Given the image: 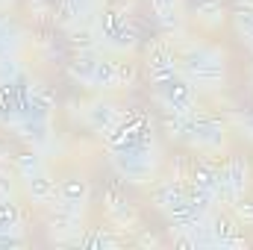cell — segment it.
Returning <instances> with one entry per match:
<instances>
[{"mask_svg":"<svg viewBox=\"0 0 253 250\" xmlns=\"http://www.w3.org/2000/svg\"><path fill=\"white\" fill-rule=\"evenodd\" d=\"M180 71L194 85V91H218L227 83V56L218 47L197 44L183 53Z\"/></svg>","mask_w":253,"mask_h":250,"instance_id":"6da1fadb","label":"cell"},{"mask_svg":"<svg viewBox=\"0 0 253 250\" xmlns=\"http://www.w3.org/2000/svg\"><path fill=\"white\" fill-rule=\"evenodd\" d=\"M112 153V168L124 177L126 183H150L156 177V168H159V144L153 138V132L147 129L135 144L121 147V150H109Z\"/></svg>","mask_w":253,"mask_h":250,"instance_id":"7a4b0ae2","label":"cell"},{"mask_svg":"<svg viewBox=\"0 0 253 250\" xmlns=\"http://www.w3.org/2000/svg\"><path fill=\"white\" fill-rule=\"evenodd\" d=\"M168 135L177 138V141H186L189 147L197 150H206V153H215L227 144V126L215 118H206V115H171L168 118Z\"/></svg>","mask_w":253,"mask_h":250,"instance_id":"3957f363","label":"cell"},{"mask_svg":"<svg viewBox=\"0 0 253 250\" xmlns=\"http://www.w3.org/2000/svg\"><path fill=\"white\" fill-rule=\"evenodd\" d=\"M94 30H97V39L103 47L115 50V53H126L138 44V33L132 27V21H126L121 12L115 9H103L97 12V21H94Z\"/></svg>","mask_w":253,"mask_h":250,"instance_id":"277c9868","label":"cell"},{"mask_svg":"<svg viewBox=\"0 0 253 250\" xmlns=\"http://www.w3.org/2000/svg\"><path fill=\"white\" fill-rule=\"evenodd\" d=\"M150 88H153L156 103L168 115H189V112H194V85L183 77V71H177V74L153 83Z\"/></svg>","mask_w":253,"mask_h":250,"instance_id":"5b68a950","label":"cell"},{"mask_svg":"<svg viewBox=\"0 0 253 250\" xmlns=\"http://www.w3.org/2000/svg\"><path fill=\"white\" fill-rule=\"evenodd\" d=\"M251 188V165L245 156H233L221 171H218V203L236 206Z\"/></svg>","mask_w":253,"mask_h":250,"instance_id":"8992f818","label":"cell"},{"mask_svg":"<svg viewBox=\"0 0 253 250\" xmlns=\"http://www.w3.org/2000/svg\"><path fill=\"white\" fill-rule=\"evenodd\" d=\"M121 118H124V109H121L115 100L97 97V100H91V103L85 106V124L91 126L94 132H100V135L112 132L115 126L121 124Z\"/></svg>","mask_w":253,"mask_h":250,"instance_id":"52a82bcc","label":"cell"},{"mask_svg":"<svg viewBox=\"0 0 253 250\" xmlns=\"http://www.w3.org/2000/svg\"><path fill=\"white\" fill-rule=\"evenodd\" d=\"M56 197H59V206H68V209L83 212L85 203H88V197H91V186H88L85 177L71 174V177H65L62 183H59V194H56Z\"/></svg>","mask_w":253,"mask_h":250,"instance_id":"ba28073f","label":"cell"},{"mask_svg":"<svg viewBox=\"0 0 253 250\" xmlns=\"http://www.w3.org/2000/svg\"><path fill=\"white\" fill-rule=\"evenodd\" d=\"M15 129L33 150H44L53 138L50 135V118H18Z\"/></svg>","mask_w":253,"mask_h":250,"instance_id":"9c48e42d","label":"cell"},{"mask_svg":"<svg viewBox=\"0 0 253 250\" xmlns=\"http://www.w3.org/2000/svg\"><path fill=\"white\" fill-rule=\"evenodd\" d=\"M21 183H24L27 197H30L33 203H39V206L53 203V200H56V194H59V183L47 174V168H44V171H39V174H33V177H27V180H21Z\"/></svg>","mask_w":253,"mask_h":250,"instance_id":"30bf717a","label":"cell"},{"mask_svg":"<svg viewBox=\"0 0 253 250\" xmlns=\"http://www.w3.org/2000/svg\"><path fill=\"white\" fill-rule=\"evenodd\" d=\"M209 236H212V245H221V248H242V236H239V227L230 215H215L209 212Z\"/></svg>","mask_w":253,"mask_h":250,"instance_id":"8fae6325","label":"cell"},{"mask_svg":"<svg viewBox=\"0 0 253 250\" xmlns=\"http://www.w3.org/2000/svg\"><path fill=\"white\" fill-rule=\"evenodd\" d=\"M47 227H50V233H53L56 239L77 236V233L83 230V212L68 209V206H59V203H56V209H53V215H50Z\"/></svg>","mask_w":253,"mask_h":250,"instance_id":"7c38bea8","label":"cell"},{"mask_svg":"<svg viewBox=\"0 0 253 250\" xmlns=\"http://www.w3.org/2000/svg\"><path fill=\"white\" fill-rule=\"evenodd\" d=\"M177 71H180V65L174 62V53L168 47H153L147 53V80H150V85L171 77V74H177Z\"/></svg>","mask_w":253,"mask_h":250,"instance_id":"4fadbf2b","label":"cell"},{"mask_svg":"<svg viewBox=\"0 0 253 250\" xmlns=\"http://www.w3.org/2000/svg\"><path fill=\"white\" fill-rule=\"evenodd\" d=\"M94 91H112V88H121V74H118V62L106 59L100 53V59L94 65V77H91V85Z\"/></svg>","mask_w":253,"mask_h":250,"instance_id":"5bb4252c","label":"cell"},{"mask_svg":"<svg viewBox=\"0 0 253 250\" xmlns=\"http://www.w3.org/2000/svg\"><path fill=\"white\" fill-rule=\"evenodd\" d=\"M100 59L97 50H77V56L68 65V77L77 80L80 85H91V77H94V65Z\"/></svg>","mask_w":253,"mask_h":250,"instance_id":"9a60e30c","label":"cell"},{"mask_svg":"<svg viewBox=\"0 0 253 250\" xmlns=\"http://www.w3.org/2000/svg\"><path fill=\"white\" fill-rule=\"evenodd\" d=\"M0 233H24V215L9 194H0Z\"/></svg>","mask_w":253,"mask_h":250,"instance_id":"2e32d148","label":"cell"},{"mask_svg":"<svg viewBox=\"0 0 253 250\" xmlns=\"http://www.w3.org/2000/svg\"><path fill=\"white\" fill-rule=\"evenodd\" d=\"M153 3V12H156V21L165 27V30H180V0H150Z\"/></svg>","mask_w":253,"mask_h":250,"instance_id":"e0dca14e","label":"cell"},{"mask_svg":"<svg viewBox=\"0 0 253 250\" xmlns=\"http://www.w3.org/2000/svg\"><path fill=\"white\" fill-rule=\"evenodd\" d=\"M47 165H44V159H42V150H27V153H18L15 156V171H18V177L21 180H27V177H33V174H39V171H44Z\"/></svg>","mask_w":253,"mask_h":250,"instance_id":"ac0fdd59","label":"cell"},{"mask_svg":"<svg viewBox=\"0 0 253 250\" xmlns=\"http://www.w3.org/2000/svg\"><path fill=\"white\" fill-rule=\"evenodd\" d=\"M71 42L77 50H97L100 47V39H97V30L88 27V24H80L71 30Z\"/></svg>","mask_w":253,"mask_h":250,"instance_id":"d6986e66","label":"cell"},{"mask_svg":"<svg viewBox=\"0 0 253 250\" xmlns=\"http://www.w3.org/2000/svg\"><path fill=\"white\" fill-rule=\"evenodd\" d=\"M21 80V62L18 53L12 56H0V88H15Z\"/></svg>","mask_w":253,"mask_h":250,"instance_id":"ffe728a7","label":"cell"},{"mask_svg":"<svg viewBox=\"0 0 253 250\" xmlns=\"http://www.w3.org/2000/svg\"><path fill=\"white\" fill-rule=\"evenodd\" d=\"M233 21H236L239 36H242V39L253 47V6H242V9L233 15Z\"/></svg>","mask_w":253,"mask_h":250,"instance_id":"44dd1931","label":"cell"},{"mask_svg":"<svg viewBox=\"0 0 253 250\" xmlns=\"http://www.w3.org/2000/svg\"><path fill=\"white\" fill-rule=\"evenodd\" d=\"M77 242L85 245V248H118V239L112 233H103V230H94L88 236H80Z\"/></svg>","mask_w":253,"mask_h":250,"instance_id":"7402d4cb","label":"cell"},{"mask_svg":"<svg viewBox=\"0 0 253 250\" xmlns=\"http://www.w3.org/2000/svg\"><path fill=\"white\" fill-rule=\"evenodd\" d=\"M221 15H224V12H221V6H218L215 0H206V3H200V6H197V18H200V21H206V24H218V21H221Z\"/></svg>","mask_w":253,"mask_h":250,"instance_id":"603a6c76","label":"cell"},{"mask_svg":"<svg viewBox=\"0 0 253 250\" xmlns=\"http://www.w3.org/2000/svg\"><path fill=\"white\" fill-rule=\"evenodd\" d=\"M24 233H0V248H21Z\"/></svg>","mask_w":253,"mask_h":250,"instance_id":"cb8c5ba5","label":"cell"},{"mask_svg":"<svg viewBox=\"0 0 253 250\" xmlns=\"http://www.w3.org/2000/svg\"><path fill=\"white\" fill-rule=\"evenodd\" d=\"M118 74H121V88L132 85V80H135V71H132V65H129V62H118Z\"/></svg>","mask_w":253,"mask_h":250,"instance_id":"d4e9b609","label":"cell"},{"mask_svg":"<svg viewBox=\"0 0 253 250\" xmlns=\"http://www.w3.org/2000/svg\"><path fill=\"white\" fill-rule=\"evenodd\" d=\"M242 129L248 132V138H253V115H248V118L242 121Z\"/></svg>","mask_w":253,"mask_h":250,"instance_id":"484cf974","label":"cell"},{"mask_svg":"<svg viewBox=\"0 0 253 250\" xmlns=\"http://www.w3.org/2000/svg\"><path fill=\"white\" fill-rule=\"evenodd\" d=\"M15 0H0V9H6V6H12Z\"/></svg>","mask_w":253,"mask_h":250,"instance_id":"4316f807","label":"cell"},{"mask_svg":"<svg viewBox=\"0 0 253 250\" xmlns=\"http://www.w3.org/2000/svg\"><path fill=\"white\" fill-rule=\"evenodd\" d=\"M239 3H242V6H253V0H239Z\"/></svg>","mask_w":253,"mask_h":250,"instance_id":"83f0119b","label":"cell"}]
</instances>
